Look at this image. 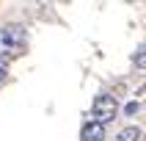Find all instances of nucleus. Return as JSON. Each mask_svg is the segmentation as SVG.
Listing matches in <instances>:
<instances>
[{"mask_svg":"<svg viewBox=\"0 0 146 141\" xmlns=\"http://www.w3.org/2000/svg\"><path fill=\"white\" fill-rule=\"evenodd\" d=\"M25 47V31L19 25H6L0 28V55H19Z\"/></svg>","mask_w":146,"mask_h":141,"instance_id":"obj_1","label":"nucleus"},{"mask_svg":"<svg viewBox=\"0 0 146 141\" xmlns=\"http://www.w3.org/2000/svg\"><path fill=\"white\" fill-rule=\"evenodd\" d=\"M91 114H94V119L102 124L113 122L116 114H119V102H116V97H110V94H99L97 100H94V105H91Z\"/></svg>","mask_w":146,"mask_h":141,"instance_id":"obj_2","label":"nucleus"},{"mask_svg":"<svg viewBox=\"0 0 146 141\" xmlns=\"http://www.w3.org/2000/svg\"><path fill=\"white\" fill-rule=\"evenodd\" d=\"M80 141H105V124L97 122V119L86 122L80 130Z\"/></svg>","mask_w":146,"mask_h":141,"instance_id":"obj_3","label":"nucleus"},{"mask_svg":"<svg viewBox=\"0 0 146 141\" xmlns=\"http://www.w3.org/2000/svg\"><path fill=\"white\" fill-rule=\"evenodd\" d=\"M116 141H141V130L138 127H124V130L116 136Z\"/></svg>","mask_w":146,"mask_h":141,"instance_id":"obj_4","label":"nucleus"},{"mask_svg":"<svg viewBox=\"0 0 146 141\" xmlns=\"http://www.w3.org/2000/svg\"><path fill=\"white\" fill-rule=\"evenodd\" d=\"M132 64L138 66V69H146V41L135 50V55H132Z\"/></svg>","mask_w":146,"mask_h":141,"instance_id":"obj_5","label":"nucleus"},{"mask_svg":"<svg viewBox=\"0 0 146 141\" xmlns=\"http://www.w3.org/2000/svg\"><path fill=\"white\" fill-rule=\"evenodd\" d=\"M138 100H132V102H127V108H124V114H127V116H135V114H138Z\"/></svg>","mask_w":146,"mask_h":141,"instance_id":"obj_6","label":"nucleus"},{"mask_svg":"<svg viewBox=\"0 0 146 141\" xmlns=\"http://www.w3.org/2000/svg\"><path fill=\"white\" fill-rule=\"evenodd\" d=\"M6 75H8V61H6V55H0V83L6 80Z\"/></svg>","mask_w":146,"mask_h":141,"instance_id":"obj_7","label":"nucleus"}]
</instances>
